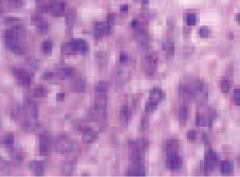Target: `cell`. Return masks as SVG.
Instances as JSON below:
<instances>
[{
	"mask_svg": "<svg viewBox=\"0 0 240 177\" xmlns=\"http://www.w3.org/2000/svg\"><path fill=\"white\" fill-rule=\"evenodd\" d=\"M202 139H203V141L204 144H209L210 142V140H209V137L208 134L205 133V132H203V134H202Z\"/></svg>",
	"mask_w": 240,
	"mask_h": 177,
	"instance_id": "44dd1931",
	"label": "cell"
},
{
	"mask_svg": "<svg viewBox=\"0 0 240 177\" xmlns=\"http://www.w3.org/2000/svg\"><path fill=\"white\" fill-rule=\"evenodd\" d=\"M130 145L135 147V149H140L143 150L148 147L149 142L146 140L139 139V140H131L129 142Z\"/></svg>",
	"mask_w": 240,
	"mask_h": 177,
	"instance_id": "52a82bcc",
	"label": "cell"
},
{
	"mask_svg": "<svg viewBox=\"0 0 240 177\" xmlns=\"http://www.w3.org/2000/svg\"><path fill=\"white\" fill-rule=\"evenodd\" d=\"M213 117L212 116L206 117L203 114L197 113L196 115V125L197 126H208V127H212Z\"/></svg>",
	"mask_w": 240,
	"mask_h": 177,
	"instance_id": "3957f363",
	"label": "cell"
},
{
	"mask_svg": "<svg viewBox=\"0 0 240 177\" xmlns=\"http://www.w3.org/2000/svg\"><path fill=\"white\" fill-rule=\"evenodd\" d=\"M197 131L194 129H191L188 131L187 132V138L191 141H194L196 139Z\"/></svg>",
	"mask_w": 240,
	"mask_h": 177,
	"instance_id": "5bb4252c",
	"label": "cell"
},
{
	"mask_svg": "<svg viewBox=\"0 0 240 177\" xmlns=\"http://www.w3.org/2000/svg\"><path fill=\"white\" fill-rule=\"evenodd\" d=\"M150 98L151 100L158 103L164 101L166 98V95L161 89L154 88L150 91Z\"/></svg>",
	"mask_w": 240,
	"mask_h": 177,
	"instance_id": "5b68a950",
	"label": "cell"
},
{
	"mask_svg": "<svg viewBox=\"0 0 240 177\" xmlns=\"http://www.w3.org/2000/svg\"><path fill=\"white\" fill-rule=\"evenodd\" d=\"M44 93V90L43 88L40 87L35 89V90L34 91V95L37 97H40V96H43Z\"/></svg>",
	"mask_w": 240,
	"mask_h": 177,
	"instance_id": "2e32d148",
	"label": "cell"
},
{
	"mask_svg": "<svg viewBox=\"0 0 240 177\" xmlns=\"http://www.w3.org/2000/svg\"><path fill=\"white\" fill-rule=\"evenodd\" d=\"M38 28L39 31H42V32L45 31L47 29V25L46 23H45V22L41 23V25H39Z\"/></svg>",
	"mask_w": 240,
	"mask_h": 177,
	"instance_id": "ffe728a7",
	"label": "cell"
},
{
	"mask_svg": "<svg viewBox=\"0 0 240 177\" xmlns=\"http://www.w3.org/2000/svg\"><path fill=\"white\" fill-rule=\"evenodd\" d=\"M221 172L224 175L233 172V162L231 161H223L220 165Z\"/></svg>",
	"mask_w": 240,
	"mask_h": 177,
	"instance_id": "ba28073f",
	"label": "cell"
},
{
	"mask_svg": "<svg viewBox=\"0 0 240 177\" xmlns=\"http://www.w3.org/2000/svg\"><path fill=\"white\" fill-rule=\"evenodd\" d=\"M166 158V167L170 170H177L182 166V161L177 153L167 154Z\"/></svg>",
	"mask_w": 240,
	"mask_h": 177,
	"instance_id": "7a4b0ae2",
	"label": "cell"
},
{
	"mask_svg": "<svg viewBox=\"0 0 240 177\" xmlns=\"http://www.w3.org/2000/svg\"><path fill=\"white\" fill-rule=\"evenodd\" d=\"M57 98V101H63L64 100V98H65V94L63 93H60L57 94L56 96Z\"/></svg>",
	"mask_w": 240,
	"mask_h": 177,
	"instance_id": "7402d4cb",
	"label": "cell"
},
{
	"mask_svg": "<svg viewBox=\"0 0 240 177\" xmlns=\"http://www.w3.org/2000/svg\"><path fill=\"white\" fill-rule=\"evenodd\" d=\"M127 59H128V56L124 55H121V56H120V61H122V62L126 61L127 60Z\"/></svg>",
	"mask_w": 240,
	"mask_h": 177,
	"instance_id": "484cf974",
	"label": "cell"
},
{
	"mask_svg": "<svg viewBox=\"0 0 240 177\" xmlns=\"http://www.w3.org/2000/svg\"><path fill=\"white\" fill-rule=\"evenodd\" d=\"M19 78V82L21 84L23 85H30L31 82V79L30 77V76L27 74H23L21 76H20Z\"/></svg>",
	"mask_w": 240,
	"mask_h": 177,
	"instance_id": "30bf717a",
	"label": "cell"
},
{
	"mask_svg": "<svg viewBox=\"0 0 240 177\" xmlns=\"http://www.w3.org/2000/svg\"><path fill=\"white\" fill-rule=\"evenodd\" d=\"M200 34L201 36H206L208 35V31L207 28H201L200 31Z\"/></svg>",
	"mask_w": 240,
	"mask_h": 177,
	"instance_id": "603a6c76",
	"label": "cell"
},
{
	"mask_svg": "<svg viewBox=\"0 0 240 177\" xmlns=\"http://www.w3.org/2000/svg\"><path fill=\"white\" fill-rule=\"evenodd\" d=\"M158 107V103L155 101L150 99L149 102L146 103L145 105V110L147 111H154L157 109Z\"/></svg>",
	"mask_w": 240,
	"mask_h": 177,
	"instance_id": "8fae6325",
	"label": "cell"
},
{
	"mask_svg": "<svg viewBox=\"0 0 240 177\" xmlns=\"http://www.w3.org/2000/svg\"><path fill=\"white\" fill-rule=\"evenodd\" d=\"M14 137L12 134H9L4 139L3 143L7 145H10L13 143Z\"/></svg>",
	"mask_w": 240,
	"mask_h": 177,
	"instance_id": "e0dca14e",
	"label": "cell"
},
{
	"mask_svg": "<svg viewBox=\"0 0 240 177\" xmlns=\"http://www.w3.org/2000/svg\"><path fill=\"white\" fill-rule=\"evenodd\" d=\"M6 20L7 22H13L16 20V19L14 17H8V18H6Z\"/></svg>",
	"mask_w": 240,
	"mask_h": 177,
	"instance_id": "83f0119b",
	"label": "cell"
},
{
	"mask_svg": "<svg viewBox=\"0 0 240 177\" xmlns=\"http://www.w3.org/2000/svg\"><path fill=\"white\" fill-rule=\"evenodd\" d=\"M121 115L122 118L123 119L124 121L127 122L132 115V111L128 106H123L121 109Z\"/></svg>",
	"mask_w": 240,
	"mask_h": 177,
	"instance_id": "9c48e42d",
	"label": "cell"
},
{
	"mask_svg": "<svg viewBox=\"0 0 240 177\" xmlns=\"http://www.w3.org/2000/svg\"><path fill=\"white\" fill-rule=\"evenodd\" d=\"M221 88L223 93H229L230 90V82L228 80H222L221 82Z\"/></svg>",
	"mask_w": 240,
	"mask_h": 177,
	"instance_id": "7c38bea8",
	"label": "cell"
},
{
	"mask_svg": "<svg viewBox=\"0 0 240 177\" xmlns=\"http://www.w3.org/2000/svg\"><path fill=\"white\" fill-rule=\"evenodd\" d=\"M120 10L121 11H128V5H123L121 6V8H120Z\"/></svg>",
	"mask_w": 240,
	"mask_h": 177,
	"instance_id": "4316f807",
	"label": "cell"
},
{
	"mask_svg": "<svg viewBox=\"0 0 240 177\" xmlns=\"http://www.w3.org/2000/svg\"><path fill=\"white\" fill-rule=\"evenodd\" d=\"M148 1H149V0H143V3H144V4L147 3L148 2Z\"/></svg>",
	"mask_w": 240,
	"mask_h": 177,
	"instance_id": "f546056e",
	"label": "cell"
},
{
	"mask_svg": "<svg viewBox=\"0 0 240 177\" xmlns=\"http://www.w3.org/2000/svg\"><path fill=\"white\" fill-rule=\"evenodd\" d=\"M217 161L218 157L216 151L212 149H209L205 155L204 164L203 165L205 175H207L210 171L214 169Z\"/></svg>",
	"mask_w": 240,
	"mask_h": 177,
	"instance_id": "6da1fadb",
	"label": "cell"
},
{
	"mask_svg": "<svg viewBox=\"0 0 240 177\" xmlns=\"http://www.w3.org/2000/svg\"><path fill=\"white\" fill-rule=\"evenodd\" d=\"M234 99L236 103V105L239 106V102H240V93H239V89H236L234 91Z\"/></svg>",
	"mask_w": 240,
	"mask_h": 177,
	"instance_id": "d6986e66",
	"label": "cell"
},
{
	"mask_svg": "<svg viewBox=\"0 0 240 177\" xmlns=\"http://www.w3.org/2000/svg\"><path fill=\"white\" fill-rule=\"evenodd\" d=\"M195 15L194 14H190L187 16V22L189 25H194L196 21Z\"/></svg>",
	"mask_w": 240,
	"mask_h": 177,
	"instance_id": "ac0fdd59",
	"label": "cell"
},
{
	"mask_svg": "<svg viewBox=\"0 0 240 177\" xmlns=\"http://www.w3.org/2000/svg\"><path fill=\"white\" fill-rule=\"evenodd\" d=\"M137 22H136V21H133V22H132V25H135L137 24Z\"/></svg>",
	"mask_w": 240,
	"mask_h": 177,
	"instance_id": "f1b7e54d",
	"label": "cell"
},
{
	"mask_svg": "<svg viewBox=\"0 0 240 177\" xmlns=\"http://www.w3.org/2000/svg\"><path fill=\"white\" fill-rule=\"evenodd\" d=\"M41 17L39 16V15H35L34 16H33V17H32V20H33V21H36V22H38V21H39V20H41Z\"/></svg>",
	"mask_w": 240,
	"mask_h": 177,
	"instance_id": "cb8c5ba5",
	"label": "cell"
},
{
	"mask_svg": "<svg viewBox=\"0 0 240 177\" xmlns=\"http://www.w3.org/2000/svg\"><path fill=\"white\" fill-rule=\"evenodd\" d=\"M179 148V142L176 139H169L166 141L164 150L167 154L177 153Z\"/></svg>",
	"mask_w": 240,
	"mask_h": 177,
	"instance_id": "277c9868",
	"label": "cell"
},
{
	"mask_svg": "<svg viewBox=\"0 0 240 177\" xmlns=\"http://www.w3.org/2000/svg\"><path fill=\"white\" fill-rule=\"evenodd\" d=\"M52 43L49 41H45L43 44V51L45 53H49L52 50Z\"/></svg>",
	"mask_w": 240,
	"mask_h": 177,
	"instance_id": "4fadbf2b",
	"label": "cell"
},
{
	"mask_svg": "<svg viewBox=\"0 0 240 177\" xmlns=\"http://www.w3.org/2000/svg\"><path fill=\"white\" fill-rule=\"evenodd\" d=\"M188 116V108L185 105H181L179 108V118L181 124L184 125L186 123Z\"/></svg>",
	"mask_w": 240,
	"mask_h": 177,
	"instance_id": "8992f818",
	"label": "cell"
},
{
	"mask_svg": "<svg viewBox=\"0 0 240 177\" xmlns=\"http://www.w3.org/2000/svg\"><path fill=\"white\" fill-rule=\"evenodd\" d=\"M53 75V73H52V72H46V73L44 74V77L45 78H50V77L52 76Z\"/></svg>",
	"mask_w": 240,
	"mask_h": 177,
	"instance_id": "d4e9b609",
	"label": "cell"
},
{
	"mask_svg": "<svg viewBox=\"0 0 240 177\" xmlns=\"http://www.w3.org/2000/svg\"><path fill=\"white\" fill-rule=\"evenodd\" d=\"M12 72L13 73V74L15 76H20L22 75L25 73V71L24 69H22V68H13L12 69Z\"/></svg>",
	"mask_w": 240,
	"mask_h": 177,
	"instance_id": "9a60e30c",
	"label": "cell"
}]
</instances>
